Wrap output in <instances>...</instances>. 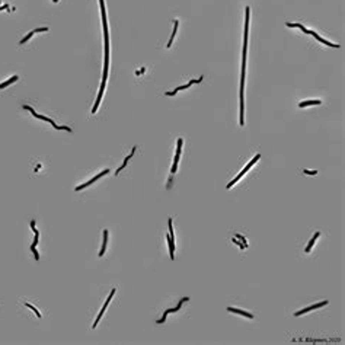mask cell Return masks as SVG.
I'll list each match as a JSON object with an SVG mask.
<instances>
[{
  "mask_svg": "<svg viewBox=\"0 0 345 345\" xmlns=\"http://www.w3.org/2000/svg\"><path fill=\"white\" fill-rule=\"evenodd\" d=\"M259 157H261V154H256V156H255L254 159H252L250 162H249V163L246 165V168H243V169H242V172H240V173H239V175H237V176H236V178H235V179H233L232 182H229V185H227V189H230V188H232V187L235 185V183H236V182H237V181H239V179H240L242 176H245V173H246V172H248V170H249V169H250L252 166H254V165H255V163L258 162V160H259Z\"/></svg>",
  "mask_w": 345,
  "mask_h": 345,
  "instance_id": "obj_1",
  "label": "cell"
},
{
  "mask_svg": "<svg viewBox=\"0 0 345 345\" xmlns=\"http://www.w3.org/2000/svg\"><path fill=\"white\" fill-rule=\"evenodd\" d=\"M25 306H26V307H29V309H31V310H32V312L37 315V317H41V313L38 312V309H35V307H34V306H31L29 303H25Z\"/></svg>",
  "mask_w": 345,
  "mask_h": 345,
  "instance_id": "obj_17",
  "label": "cell"
},
{
  "mask_svg": "<svg viewBox=\"0 0 345 345\" xmlns=\"http://www.w3.org/2000/svg\"><path fill=\"white\" fill-rule=\"evenodd\" d=\"M232 240H233V243H236V245H239V246H240V249H245V248H246V246H245L243 243H240V242H237L236 239H232Z\"/></svg>",
  "mask_w": 345,
  "mask_h": 345,
  "instance_id": "obj_20",
  "label": "cell"
},
{
  "mask_svg": "<svg viewBox=\"0 0 345 345\" xmlns=\"http://www.w3.org/2000/svg\"><path fill=\"white\" fill-rule=\"evenodd\" d=\"M326 304H328V300H323V302H320V303H317V304H313V306H309V307H306V309H302V310L296 312L294 316H302V315H304V313H307V312H312V310H315V309H319V307L326 306Z\"/></svg>",
  "mask_w": 345,
  "mask_h": 345,
  "instance_id": "obj_4",
  "label": "cell"
},
{
  "mask_svg": "<svg viewBox=\"0 0 345 345\" xmlns=\"http://www.w3.org/2000/svg\"><path fill=\"white\" fill-rule=\"evenodd\" d=\"M53 3H58V0H53Z\"/></svg>",
  "mask_w": 345,
  "mask_h": 345,
  "instance_id": "obj_23",
  "label": "cell"
},
{
  "mask_svg": "<svg viewBox=\"0 0 345 345\" xmlns=\"http://www.w3.org/2000/svg\"><path fill=\"white\" fill-rule=\"evenodd\" d=\"M105 83H106V82H102V85H101V89H99V93H98L96 102H95L93 108H92V114H95V112L98 111V106H99V103H101V99H102V95H103V90H105Z\"/></svg>",
  "mask_w": 345,
  "mask_h": 345,
  "instance_id": "obj_7",
  "label": "cell"
},
{
  "mask_svg": "<svg viewBox=\"0 0 345 345\" xmlns=\"http://www.w3.org/2000/svg\"><path fill=\"white\" fill-rule=\"evenodd\" d=\"M303 173H306V175H317V172H316V170H307V169H304V170H303Z\"/></svg>",
  "mask_w": 345,
  "mask_h": 345,
  "instance_id": "obj_19",
  "label": "cell"
},
{
  "mask_svg": "<svg viewBox=\"0 0 345 345\" xmlns=\"http://www.w3.org/2000/svg\"><path fill=\"white\" fill-rule=\"evenodd\" d=\"M285 25H287L288 28H298V29H302L304 34H309V29H307V28H304L302 24H285Z\"/></svg>",
  "mask_w": 345,
  "mask_h": 345,
  "instance_id": "obj_15",
  "label": "cell"
},
{
  "mask_svg": "<svg viewBox=\"0 0 345 345\" xmlns=\"http://www.w3.org/2000/svg\"><path fill=\"white\" fill-rule=\"evenodd\" d=\"M45 31H48V28H38V29H35V32H45Z\"/></svg>",
  "mask_w": 345,
  "mask_h": 345,
  "instance_id": "obj_22",
  "label": "cell"
},
{
  "mask_svg": "<svg viewBox=\"0 0 345 345\" xmlns=\"http://www.w3.org/2000/svg\"><path fill=\"white\" fill-rule=\"evenodd\" d=\"M202 79H204V77L201 76V77H200L198 80H191L189 83H187V85H182V86H179V87H176L175 90H170V92H166V93H165V95H166V96H173L175 93H178V92H179V90H185V89H188V87H189L191 85H194V83H200V82H201Z\"/></svg>",
  "mask_w": 345,
  "mask_h": 345,
  "instance_id": "obj_3",
  "label": "cell"
},
{
  "mask_svg": "<svg viewBox=\"0 0 345 345\" xmlns=\"http://www.w3.org/2000/svg\"><path fill=\"white\" fill-rule=\"evenodd\" d=\"M106 173H109V169H105V170H102L99 175H96L95 178H92L90 181H87L86 183H82V185H79V187H76V191H80V189H83V188H86V187H89L90 185V183H93L95 181H98L101 176H103V175H106Z\"/></svg>",
  "mask_w": 345,
  "mask_h": 345,
  "instance_id": "obj_5",
  "label": "cell"
},
{
  "mask_svg": "<svg viewBox=\"0 0 345 345\" xmlns=\"http://www.w3.org/2000/svg\"><path fill=\"white\" fill-rule=\"evenodd\" d=\"M106 242H108V230H103V243H102V249H101V252H99V256H102V255L105 254Z\"/></svg>",
  "mask_w": 345,
  "mask_h": 345,
  "instance_id": "obj_13",
  "label": "cell"
},
{
  "mask_svg": "<svg viewBox=\"0 0 345 345\" xmlns=\"http://www.w3.org/2000/svg\"><path fill=\"white\" fill-rule=\"evenodd\" d=\"M31 229L34 230V233H37V232H38V230L35 229V220H32V221H31Z\"/></svg>",
  "mask_w": 345,
  "mask_h": 345,
  "instance_id": "obj_21",
  "label": "cell"
},
{
  "mask_svg": "<svg viewBox=\"0 0 345 345\" xmlns=\"http://www.w3.org/2000/svg\"><path fill=\"white\" fill-rule=\"evenodd\" d=\"M309 35H313V37H315V38L317 39V41H320L322 44H326L328 47H332V48H339V45H338V44H334V42H329L328 39H323V38H320V37H319V35H317V34L315 32V31H309Z\"/></svg>",
  "mask_w": 345,
  "mask_h": 345,
  "instance_id": "obj_6",
  "label": "cell"
},
{
  "mask_svg": "<svg viewBox=\"0 0 345 345\" xmlns=\"http://www.w3.org/2000/svg\"><path fill=\"white\" fill-rule=\"evenodd\" d=\"M320 103H322L320 99H312V101H302L300 103H298V106L306 108V106H310V105H320Z\"/></svg>",
  "mask_w": 345,
  "mask_h": 345,
  "instance_id": "obj_9",
  "label": "cell"
},
{
  "mask_svg": "<svg viewBox=\"0 0 345 345\" xmlns=\"http://www.w3.org/2000/svg\"><path fill=\"white\" fill-rule=\"evenodd\" d=\"M34 34H35V31H31V32H29V34H28V35H26L25 38H24V39H20V41H19V44L22 45V44H24V42H26V41H28V39H29V38H31V37L34 35Z\"/></svg>",
  "mask_w": 345,
  "mask_h": 345,
  "instance_id": "obj_18",
  "label": "cell"
},
{
  "mask_svg": "<svg viewBox=\"0 0 345 345\" xmlns=\"http://www.w3.org/2000/svg\"><path fill=\"white\" fill-rule=\"evenodd\" d=\"M319 236H320V232H316V233H315V236H313V237L310 239L309 245L306 246V252H307V254H309V252L312 250V248H313V245H315V242H316V239H317Z\"/></svg>",
  "mask_w": 345,
  "mask_h": 345,
  "instance_id": "obj_12",
  "label": "cell"
},
{
  "mask_svg": "<svg viewBox=\"0 0 345 345\" xmlns=\"http://www.w3.org/2000/svg\"><path fill=\"white\" fill-rule=\"evenodd\" d=\"M168 245H169V252H170V259H175V242L169 235H168Z\"/></svg>",
  "mask_w": 345,
  "mask_h": 345,
  "instance_id": "obj_10",
  "label": "cell"
},
{
  "mask_svg": "<svg viewBox=\"0 0 345 345\" xmlns=\"http://www.w3.org/2000/svg\"><path fill=\"white\" fill-rule=\"evenodd\" d=\"M182 143L183 140L182 139H178V147H176V154H175V160H173V165H172V169H170V173L175 175L176 169H178V162H179V157H181V153H182Z\"/></svg>",
  "mask_w": 345,
  "mask_h": 345,
  "instance_id": "obj_2",
  "label": "cell"
},
{
  "mask_svg": "<svg viewBox=\"0 0 345 345\" xmlns=\"http://www.w3.org/2000/svg\"><path fill=\"white\" fill-rule=\"evenodd\" d=\"M227 312L230 313H237L240 316H245V317H249V319H254V315L249 313V312H245V310H240V309H236V307H227Z\"/></svg>",
  "mask_w": 345,
  "mask_h": 345,
  "instance_id": "obj_8",
  "label": "cell"
},
{
  "mask_svg": "<svg viewBox=\"0 0 345 345\" xmlns=\"http://www.w3.org/2000/svg\"><path fill=\"white\" fill-rule=\"evenodd\" d=\"M18 79H19L18 76H12V77H10V79H7V80H6L5 83H2V85H0V89H5L6 86H9V85H12V83H13V82H16Z\"/></svg>",
  "mask_w": 345,
  "mask_h": 345,
  "instance_id": "obj_16",
  "label": "cell"
},
{
  "mask_svg": "<svg viewBox=\"0 0 345 345\" xmlns=\"http://www.w3.org/2000/svg\"><path fill=\"white\" fill-rule=\"evenodd\" d=\"M178 24H179V20L176 19V20H175V28H173V32H172V35H170V39H169V42H168V48H169V47H172V42H173V39H175V35H176V31H178Z\"/></svg>",
  "mask_w": 345,
  "mask_h": 345,
  "instance_id": "obj_14",
  "label": "cell"
},
{
  "mask_svg": "<svg viewBox=\"0 0 345 345\" xmlns=\"http://www.w3.org/2000/svg\"><path fill=\"white\" fill-rule=\"evenodd\" d=\"M135 149H137V147H133V150H131V153H130V154H128V156H127V157L124 159V163L121 165V168H120V169H117V172H115V175H118V173H120V172H121V170H122V169H124V168L127 166V163H128V159H130V157H131V156L134 154V152H135Z\"/></svg>",
  "mask_w": 345,
  "mask_h": 345,
  "instance_id": "obj_11",
  "label": "cell"
}]
</instances>
